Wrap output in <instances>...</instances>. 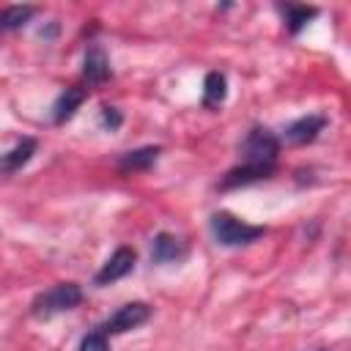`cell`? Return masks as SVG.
<instances>
[{"label": "cell", "instance_id": "cell-1", "mask_svg": "<svg viewBox=\"0 0 351 351\" xmlns=\"http://www.w3.org/2000/svg\"><path fill=\"white\" fill-rule=\"evenodd\" d=\"M211 233H214L217 244H222V247H244V244L258 241L266 233V228L263 225L241 222L230 211H217L211 217Z\"/></svg>", "mask_w": 351, "mask_h": 351}, {"label": "cell", "instance_id": "cell-2", "mask_svg": "<svg viewBox=\"0 0 351 351\" xmlns=\"http://www.w3.org/2000/svg\"><path fill=\"white\" fill-rule=\"evenodd\" d=\"M82 302V288L77 282H58L52 288H47L44 293H38L30 304V313L36 318H52L58 313H66L71 307H77Z\"/></svg>", "mask_w": 351, "mask_h": 351}, {"label": "cell", "instance_id": "cell-3", "mask_svg": "<svg viewBox=\"0 0 351 351\" xmlns=\"http://www.w3.org/2000/svg\"><path fill=\"white\" fill-rule=\"evenodd\" d=\"M239 154H241V162H247V165H269V167H274L277 154H280V140L269 129L255 126L241 140Z\"/></svg>", "mask_w": 351, "mask_h": 351}, {"label": "cell", "instance_id": "cell-4", "mask_svg": "<svg viewBox=\"0 0 351 351\" xmlns=\"http://www.w3.org/2000/svg\"><path fill=\"white\" fill-rule=\"evenodd\" d=\"M148 318H151V307H148L145 302H129V304L118 307V310L104 321L101 332H104V335H123V332H129V329L143 326Z\"/></svg>", "mask_w": 351, "mask_h": 351}, {"label": "cell", "instance_id": "cell-5", "mask_svg": "<svg viewBox=\"0 0 351 351\" xmlns=\"http://www.w3.org/2000/svg\"><path fill=\"white\" fill-rule=\"evenodd\" d=\"M134 263H137V252H134L132 247H118V250L101 263V269L96 271V285H110V282L126 277V274L134 269Z\"/></svg>", "mask_w": 351, "mask_h": 351}, {"label": "cell", "instance_id": "cell-6", "mask_svg": "<svg viewBox=\"0 0 351 351\" xmlns=\"http://www.w3.org/2000/svg\"><path fill=\"white\" fill-rule=\"evenodd\" d=\"M189 252L186 241L173 233H156L151 241V261L154 263H178Z\"/></svg>", "mask_w": 351, "mask_h": 351}, {"label": "cell", "instance_id": "cell-7", "mask_svg": "<svg viewBox=\"0 0 351 351\" xmlns=\"http://www.w3.org/2000/svg\"><path fill=\"white\" fill-rule=\"evenodd\" d=\"M274 173V167L269 165H247L241 162L239 167L228 170L225 178L219 181V189H236V186H247V184H255V181H263Z\"/></svg>", "mask_w": 351, "mask_h": 351}, {"label": "cell", "instance_id": "cell-8", "mask_svg": "<svg viewBox=\"0 0 351 351\" xmlns=\"http://www.w3.org/2000/svg\"><path fill=\"white\" fill-rule=\"evenodd\" d=\"M324 126H326V118L324 115H304V118H299V121H293V123L285 126V140L288 143H296V145L310 143V140L318 137V132Z\"/></svg>", "mask_w": 351, "mask_h": 351}, {"label": "cell", "instance_id": "cell-9", "mask_svg": "<svg viewBox=\"0 0 351 351\" xmlns=\"http://www.w3.org/2000/svg\"><path fill=\"white\" fill-rule=\"evenodd\" d=\"M88 99V90L85 88H80V85H71V88H66L60 96H58V101L52 104V121L55 123H66L77 110H80V104Z\"/></svg>", "mask_w": 351, "mask_h": 351}, {"label": "cell", "instance_id": "cell-10", "mask_svg": "<svg viewBox=\"0 0 351 351\" xmlns=\"http://www.w3.org/2000/svg\"><path fill=\"white\" fill-rule=\"evenodd\" d=\"M82 74L88 82H104L110 77V60L107 52L99 44H90L85 49V60H82Z\"/></svg>", "mask_w": 351, "mask_h": 351}, {"label": "cell", "instance_id": "cell-11", "mask_svg": "<svg viewBox=\"0 0 351 351\" xmlns=\"http://www.w3.org/2000/svg\"><path fill=\"white\" fill-rule=\"evenodd\" d=\"M36 148H38V143H36L33 137H22V140H19V143H16L11 151L0 154V170H5V173L19 170L22 165H27V162L33 159Z\"/></svg>", "mask_w": 351, "mask_h": 351}, {"label": "cell", "instance_id": "cell-12", "mask_svg": "<svg viewBox=\"0 0 351 351\" xmlns=\"http://www.w3.org/2000/svg\"><path fill=\"white\" fill-rule=\"evenodd\" d=\"M159 145H145V148H137V151H129L118 159V170L121 173H137V170H148L156 159H159Z\"/></svg>", "mask_w": 351, "mask_h": 351}, {"label": "cell", "instance_id": "cell-13", "mask_svg": "<svg viewBox=\"0 0 351 351\" xmlns=\"http://www.w3.org/2000/svg\"><path fill=\"white\" fill-rule=\"evenodd\" d=\"M225 93H228L225 74L208 71L206 74V82H203V107H219L225 101Z\"/></svg>", "mask_w": 351, "mask_h": 351}, {"label": "cell", "instance_id": "cell-14", "mask_svg": "<svg viewBox=\"0 0 351 351\" xmlns=\"http://www.w3.org/2000/svg\"><path fill=\"white\" fill-rule=\"evenodd\" d=\"M33 14H36V5H8V8H3L0 11V33L27 25Z\"/></svg>", "mask_w": 351, "mask_h": 351}, {"label": "cell", "instance_id": "cell-15", "mask_svg": "<svg viewBox=\"0 0 351 351\" xmlns=\"http://www.w3.org/2000/svg\"><path fill=\"white\" fill-rule=\"evenodd\" d=\"M315 14H318V8H313V5H282V16H285L288 33H299Z\"/></svg>", "mask_w": 351, "mask_h": 351}, {"label": "cell", "instance_id": "cell-16", "mask_svg": "<svg viewBox=\"0 0 351 351\" xmlns=\"http://www.w3.org/2000/svg\"><path fill=\"white\" fill-rule=\"evenodd\" d=\"M77 351H110V346H107V335H104L101 329L88 332V335L80 340Z\"/></svg>", "mask_w": 351, "mask_h": 351}, {"label": "cell", "instance_id": "cell-17", "mask_svg": "<svg viewBox=\"0 0 351 351\" xmlns=\"http://www.w3.org/2000/svg\"><path fill=\"white\" fill-rule=\"evenodd\" d=\"M101 123L107 129H118L121 126V112L115 107H101Z\"/></svg>", "mask_w": 351, "mask_h": 351}]
</instances>
